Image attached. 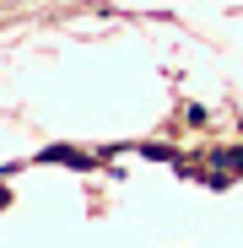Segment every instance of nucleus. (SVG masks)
<instances>
[{"label": "nucleus", "instance_id": "1", "mask_svg": "<svg viewBox=\"0 0 243 248\" xmlns=\"http://www.w3.org/2000/svg\"><path fill=\"white\" fill-rule=\"evenodd\" d=\"M38 162H54V168H76V173H87V168H92V156H87V151H76V146H44V151H38Z\"/></svg>", "mask_w": 243, "mask_h": 248}, {"label": "nucleus", "instance_id": "2", "mask_svg": "<svg viewBox=\"0 0 243 248\" xmlns=\"http://www.w3.org/2000/svg\"><path fill=\"white\" fill-rule=\"evenodd\" d=\"M211 162H227V168H243V146H238V151H216Z\"/></svg>", "mask_w": 243, "mask_h": 248}, {"label": "nucleus", "instance_id": "3", "mask_svg": "<svg viewBox=\"0 0 243 248\" xmlns=\"http://www.w3.org/2000/svg\"><path fill=\"white\" fill-rule=\"evenodd\" d=\"M6 205H11V189H0V211H6Z\"/></svg>", "mask_w": 243, "mask_h": 248}]
</instances>
